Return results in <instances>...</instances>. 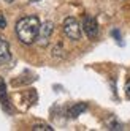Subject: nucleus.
Instances as JSON below:
<instances>
[{"mask_svg":"<svg viewBox=\"0 0 130 131\" xmlns=\"http://www.w3.org/2000/svg\"><path fill=\"white\" fill-rule=\"evenodd\" d=\"M40 19L36 16H24L16 22L14 32L16 36L22 44H33L36 41V36L40 32Z\"/></svg>","mask_w":130,"mask_h":131,"instance_id":"1","label":"nucleus"},{"mask_svg":"<svg viewBox=\"0 0 130 131\" xmlns=\"http://www.w3.org/2000/svg\"><path fill=\"white\" fill-rule=\"evenodd\" d=\"M86 109H87V104H86V103H76V104H73V106L68 109V117H70V118H76V117H79Z\"/></svg>","mask_w":130,"mask_h":131,"instance_id":"6","label":"nucleus"},{"mask_svg":"<svg viewBox=\"0 0 130 131\" xmlns=\"http://www.w3.org/2000/svg\"><path fill=\"white\" fill-rule=\"evenodd\" d=\"M52 57H57V59L63 57V48H62V44H60V43H59V44H55L54 48H52Z\"/></svg>","mask_w":130,"mask_h":131,"instance_id":"8","label":"nucleus"},{"mask_svg":"<svg viewBox=\"0 0 130 131\" xmlns=\"http://www.w3.org/2000/svg\"><path fill=\"white\" fill-rule=\"evenodd\" d=\"M32 129L33 131H52L54 128H51L49 125H46V123H36V125L32 126Z\"/></svg>","mask_w":130,"mask_h":131,"instance_id":"9","label":"nucleus"},{"mask_svg":"<svg viewBox=\"0 0 130 131\" xmlns=\"http://www.w3.org/2000/svg\"><path fill=\"white\" fill-rule=\"evenodd\" d=\"M82 30L87 35V38L90 40H95L98 36V24H97V19L92 16H86L84 21H82Z\"/></svg>","mask_w":130,"mask_h":131,"instance_id":"4","label":"nucleus"},{"mask_svg":"<svg viewBox=\"0 0 130 131\" xmlns=\"http://www.w3.org/2000/svg\"><path fill=\"white\" fill-rule=\"evenodd\" d=\"M30 2H40V0H30Z\"/></svg>","mask_w":130,"mask_h":131,"instance_id":"13","label":"nucleus"},{"mask_svg":"<svg viewBox=\"0 0 130 131\" xmlns=\"http://www.w3.org/2000/svg\"><path fill=\"white\" fill-rule=\"evenodd\" d=\"M106 126H108V129H122V125H120L114 117H111V118L106 122Z\"/></svg>","mask_w":130,"mask_h":131,"instance_id":"7","label":"nucleus"},{"mask_svg":"<svg viewBox=\"0 0 130 131\" xmlns=\"http://www.w3.org/2000/svg\"><path fill=\"white\" fill-rule=\"evenodd\" d=\"M6 29V19H5V16L0 13V30H3Z\"/></svg>","mask_w":130,"mask_h":131,"instance_id":"10","label":"nucleus"},{"mask_svg":"<svg viewBox=\"0 0 130 131\" xmlns=\"http://www.w3.org/2000/svg\"><path fill=\"white\" fill-rule=\"evenodd\" d=\"M62 29H63V35L67 36V38H70L73 41L81 40V25L75 17H71V16L67 17V19L63 21Z\"/></svg>","mask_w":130,"mask_h":131,"instance_id":"2","label":"nucleus"},{"mask_svg":"<svg viewBox=\"0 0 130 131\" xmlns=\"http://www.w3.org/2000/svg\"><path fill=\"white\" fill-rule=\"evenodd\" d=\"M10 43H8V40L5 38V36L0 35V67H3V65H6L8 62H10Z\"/></svg>","mask_w":130,"mask_h":131,"instance_id":"5","label":"nucleus"},{"mask_svg":"<svg viewBox=\"0 0 130 131\" xmlns=\"http://www.w3.org/2000/svg\"><path fill=\"white\" fill-rule=\"evenodd\" d=\"M124 90H125V96L130 100V79L125 82V87H124Z\"/></svg>","mask_w":130,"mask_h":131,"instance_id":"11","label":"nucleus"},{"mask_svg":"<svg viewBox=\"0 0 130 131\" xmlns=\"http://www.w3.org/2000/svg\"><path fill=\"white\" fill-rule=\"evenodd\" d=\"M5 2H6V3H13V2H14V0H5Z\"/></svg>","mask_w":130,"mask_h":131,"instance_id":"12","label":"nucleus"},{"mask_svg":"<svg viewBox=\"0 0 130 131\" xmlns=\"http://www.w3.org/2000/svg\"><path fill=\"white\" fill-rule=\"evenodd\" d=\"M54 32V24L51 21H46L44 24L40 25V32H38V36H36V43H38L40 48H46L49 44V38Z\"/></svg>","mask_w":130,"mask_h":131,"instance_id":"3","label":"nucleus"}]
</instances>
